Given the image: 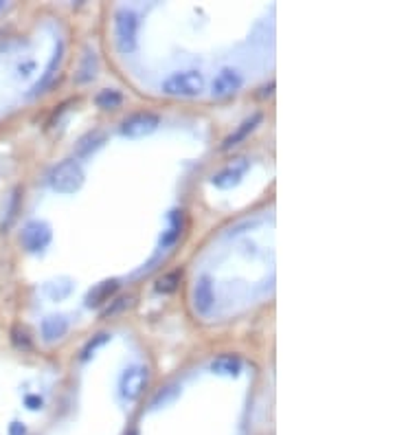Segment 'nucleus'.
Wrapping results in <instances>:
<instances>
[{
    "mask_svg": "<svg viewBox=\"0 0 395 435\" xmlns=\"http://www.w3.org/2000/svg\"><path fill=\"white\" fill-rule=\"evenodd\" d=\"M139 27L141 20L139 14L132 9H119L115 16V36H117V46L123 56L135 53L139 46Z\"/></svg>",
    "mask_w": 395,
    "mask_h": 435,
    "instance_id": "obj_1",
    "label": "nucleus"
},
{
    "mask_svg": "<svg viewBox=\"0 0 395 435\" xmlns=\"http://www.w3.org/2000/svg\"><path fill=\"white\" fill-rule=\"evenodd\" d=\"M161 90L167 97H184V99H191L198 97L204 90V78L202 73L198 70H180L174 73L163 82Z\"/></svg>",
    "mask_w": 395,
    "mask_h": 435,
    "instance_id": "obj_2",
    "label": "nucleus"
},
{
    "mask_svg": "<svg viewBox=\"0 0 395 435\" xmlns=\"http://www.w3.org/2000/svg\"><path fill=\"white\" fill-rule=\"evenodd\" d=\"M48 185L58 194H75L84 185V169L77 161H62L48 174Z\"/></svg>",
    "mask_w": 395,
    "mask_h": 435,
    "instance_id": "obj_3",
    "label": "nucleus"
},
{
    "mask_svg": "<svg viewBox=\"0 0 395 435\" xmlns=\"http://www.w3.org/2000/svg\"><path fill=\"white\" fill-rule=\"evenodd\" d=\"M158 125H161L158 115H154V112H137V115H132V117H127L123 121L121 135L130 137V139H141V137H147V135L156 132Z\"/></svg>",
    "mask_w": 395,
    "mask_h": 435,
    "instance_id": "obj_4",
    "label": "nucleus"
},
{
    "mask_svg": "<svg viewBox=\"0 0 395 435\" xmlns=\"http://www.w3.org/2000/svg\"><path fill=\"white\" fill-rule=\"evenodd\" d=\"M22 246L29 251V253H40L51 244V226L42 220H31L22 229V236H20Z\"/></svg>",
    "mask_w": 395,
    "mask_h": 435,
    "instance_id": "obj_5",
    "label": "nucleus"
},
{
    "mask_svg": "<svg viewBox=\"0 0 395 435\" xmlns=\"http://www.w3.org/2000/svg\"><path fill=\"white\" fill-rule=\"evenodd\" d=\"M147 380H149V370L147 367H130L123 378H121V396L127 400H137L143 389L147 387Z\"/></svg>",
    "mask_w": 395,
    "mask_h": 435,
    "instance_id": "obj_6",
    "label": "nucleus"
},
{
    "mask_svg": "<svg viewBox=\"0 0 395 435\" xmlns=\"http://www.w3.org/2000/svg\"><path fill=\"white\" fill-rule=\"evenodd\" d=\"M246 172H248V161L246 159H237V161L228 163L224 169H220L218 174H214L211 183H214L216 187H220V189H231V187H235L237 183L242 181Z\"/></svg>",
    "mask_w": 395,
    "mask_h": 435,
    "instance_id": "obj_7",
    "label": "nucleus"
},
{
    "mask_svg": "<svg viewBox=\"0 0 395 435\" xmlns=\"http://www.w3.org/2000/svg\"><path fill=\"white\" fill-rule=\"evenodd\" d=\"M240 86H242V75L235 68H222L218 73V78L214 80V86H211V95H214V99H224L240 90Z\"/></svg>",
    "mask_w": 395,
    "mask_h": 435,
    "instance_id": "obj_8",
    "label": "nucleus"
},
{
    "mask_svg": "<svg viewBox=\"0 0 395 435\" xmlns=\"http://www.w3.org/2000/svg\"><path fill=\"white\" fill-rule=\"evenodd\" d=\"M194 305L200 315H206L214 305V284H211V277L202 275L196 281V288H194Z\"/></svg>",
    "mask_w": 395,
    "mask_h": 435,
    "instance_id": "obj_9",
    "label": "nucleus"
},
{
    "mask_svg": "<svg viewBox=\"0 0 395 435\" xmlns=\"http://www.w3.org/2000/svg\"><path fill=\"white\" fill-rule=\"evenodd\" d=\"M119 290V281L117 279H108L97 284L88 295H86V305L88 308H99L105 301H110V297Z\"/></svg>",
    "mask_w": 395,
    "mask_h": 435,
    "instance_id": "obj_10",
    "label": "nucleus"
},
{
    "mask_svg": "<svg viewBox=\"0 0 395 435\" xmlns=\"http://www.w3.org/2000/svg\"><path fill=\"white\" fill-rule=\"evenodd\" d=\"M261 123V115L259 112H255L253 117H248L240 127H237V130L233 132V135H228L226 139H224V143H222V150H231V147H235V145H240L253 130H255V127Z\"/></svg>",
    "mask_w": 395,
    "mask_h": 435,
    "instance_id": "obj_11",
    "label": "nucleus"
},
{
    "mask_svg": "<svg viewBox=\"0 0 395 435\" xmlns=\"http://www.w3.org/2000/svg\"><path fill=\"white\" fill-rule=\"evenodd\" d=\"M62 60H64V42H60V44H58V51H56V56H53V60L48 62L46 73L42 75V80H40V82L33 86V95L44 93V88H48V86H51V82L56 80V75H58V70H60Z\"/></svg>",
    "mask_w": 395,
    "mask_h": 435,
    "instance_id": "obj_12",
    "label": "nucleus"
},
{
    "mask_svg": "<svg viewBox=\"0 0 395 435\" xmlns=\"http://www.w3.org/2000/svg\"><path fill=\"white\" fill-rule=\"evenodd\" d=\"M66 332H68V321L64 317H46L42 321V337L48 343L62 339Z\"/></svg>",
    "mask_w": 395,
    "mask_h": 435,
    "instance_id": "obj_13",
    "label": "nucleus"
},
{
    "mask_svg": "<svg viewBox=\"0 0 395 435\" xmlns=\"http://www.w3.org/2000/svg\"><path fill=\"white\" fill-rule=\"evenodd\" d=\"M211 370L216 374H222V376H237L242 372V361L237 356H231V354H224V356H218L214 363H211Z\"/></svg>",
    "mask_w": 395,
    "mask_h": 435,
    "instance_id": "obj_14",
    "label": "nucleus"
},
{
    "mask_svg": "<svg viewBox=\"0 0 395 435\" xmlns=\"http://www.w3.org/2000/svg\"><path fill=\"white\" fill-rule=\"evenodd\" d=\"M95 104L103 110H117L123 104V95L115 88H105L95 97Z\"/></svg>",
    "mask_w": 395,
    "mask_h": 435,
    "instance_id": "obj_15",
    "label": "nucleus"
},
{
    "mask_svg": "<svg viewBox=\"0 0 395 435\" xmlns=\"http://www.w3.org/2000/svg\"><path fill=\"white\" fill-rule=\"evenodd\" d=\"M103 143H105V135L103 132H90V135H86L82 141L77 143V154L79 157H88L90 152L99 150Z\"/></svg>",
    "mask_w": 395,
    "mask_h": 435,
    "instance_id": "obj_16",
    "label": "nucleus"
},
{
    "mask_svg": "<svg viewBox=\"0 0 395 435\" xmlns=\"http://www.w3.org/2000/svg\"><path fill=\"white\" fill-rule=\"evenodd\" d=\"M180 234H182V211H174L172 218H169V231H167V236L161 240V244H163V246L174 244V242L180 238Z\"/></svg>",
    "mask_w": 395,
    "mask_h": 435,
    "instance_id": "obj_17",
    "label": "nucleus"
},
{
    "mask_svg": "<svg viewBox=\"0 0 395 435\" xmlns=\"http://www.w3.org/2000/svg\"><path fill=\"white\" fill-rule=\"evenodd\" d=\"M178 284H180V273L174 271V273H167V275H163L161 279L156 281V290L169 295V293H174L178 288Z\"/></svg>",
    "mask_w": 395,
    "mask_h": 435,
    "instance_id": "obj_18",
    "label": "nucleus"
},
{
    "mask_svg": "<svg viewBox=\"0 0 395 435\" xmlns=\"http://www.w3.org/2000/svg\"><path fill=\"white\" fill-rule=\"evenodd\" d=\"M108 339H110L108 332H101V335L93 337V339L84 345V350H82V361H88V358H90L103 343H108Z\"/></svg>",
    "mask_w": 395,
    "mask_h": 435,
    "instance_id": "obj_19",
    "label": "nucleus"
},
{
    "mask_svg": "<svg viewBox=\"0 0 395 435\" xmlns=\"http://www.w3.org/2000/svg\"><path fill=\"white\" fill-rule=\"evenodd\" d=\"M95 70H97V58H95V53H86V58H84V66H82V75H79V82H88V80H93L95 78Z\"/></svg>",
    "mask_w": 395,
    "mask_h": 435,
    "instance_id": "obj_20",
    "label": "nucleus"
},
{
    "mask_svg": "<svg viewBox=\"0 0 395 435\" xmlns=\"http://www.w3.org/2000/svg\"><path fill=\"white\" fill-rule=\"evenodd\" d=\"M11 341L20 350H31V339H29V335H26V330H22V327L11 330Z\"/></svg>",
    "mask_w": 395,
    "mask_h": 435,
    "instance_id": "obj_21",
    "label": "nucleus"
},
{
    "mask_svg": "<svg viewBox=\"0 0 395 435\" xmlns=\"http://www.w3.org/2000/svg\"><path fill=\"white\" fill-rule=\"evenodd\" d=\"M26 404H29V409H33V412H36V409L42 407V398H38V396H29V398H26Z\"/></svg>",
    "mask_w": 395,
    "mask_h": 435,
    "instance_id": "obj_22",
    "label": "nucleus"
},
{
    "mask_svg": "<svg viewBox=\"0 0 395 435\" xmlns=\"http://www.w3.org/2000/svg\"><path fill=\"white\" fill-rule=\"evenodd\" d=\"M9 433H11V435H26V429H24L22 424L14 422V424H11V429H9Z\"/></svg>",
    "mask_w": 395,
    "mask_h": 435,
    "instance_id": "obj_23",
    "label": "nucleus"
},
{
    "mask_svg": "<svg viewBox=\"0 0 395 435\" xmlns=\"http://www.w3.org/2000/svg\"><path fill=\"white\" fill-rule=\"evenodd\" d=\"M16 202H18V194H14V204H11V211H16ZM11 220H14V214H9V222H7V226L11 224Z\"/></svg>",
    "mask_w": 395,
    "mask_h": 435,
    "instance_id": "obj_24",
    "label": "nucleus"
},
{
    "mask_svg": "<svg viewBox=\"0 0 395 435\" xmlns=\"http://www.w3.org/2000/svg\"><path fill=\"white\" fill-rule=\"evenodd\" d=\"M5 9V3H3V0H0V11H3Z\"/></svg>",
    "mask_w": 395,
    "mask_h": 435,
    "instance_id": "obj_25",
    "label": "nucleus"
},
{
    "mask_svg": "<svg viewBox=\"0 0 395 435\" xmlns=\"http://www.w3.org/2000/svg\"><path fill=\"white\" fill-rule=\"evenodd\" d=\"M127 435H139V433H137V431H130Z\"/></svg>",
    "mask_w": 395,
    "mask_h": 435,
    "instance_id": "obj_26",
    "label": "nucleus"
}]
</instances>
